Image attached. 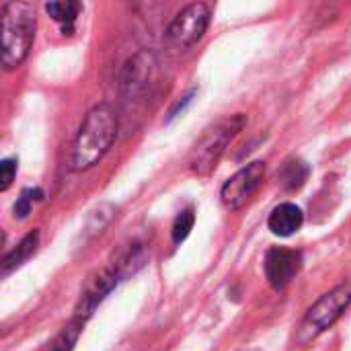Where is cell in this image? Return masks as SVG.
Returning <instances> with one entry per match:
<instances>
[{"instance_id":"1","label":"cell","mask_w":351,"mask_h":351,"mask_svg":"<svg viewBox=\"0 0 351 351\" xmlns=\"http://www.w3.org/2000/svg\"><path fill=\"white\" fill-rule=\"evenodd\" d=\"M117 128L119 123L113 107L107 103L95 105L86 113L76 134L74 148H72V169L86 171L95 167L113 146L117 138Z\"/></svg>"},{"instance_id":"2","label":"cell","mask_w":351,"mask_h":351,"mask_svg":"<svg viewBox=\"0 0 351 351\" xmlns=\"http://www.w3.org/2000/svg\"><path fill=\"white\" fill-rule=\"evenodd\" d=\"M37 12L31 2L12 0L2 4V66L14 70L25 62L35 39Z\"/></svg>"},{"instance_id":"3","label":"cell","mask_w":351,"mask_h":351,"mask_svg":"<svg viewBox=\"0 0 351 351\" xmlns=\"http://www.w3.org/2000/svg\"><path fill=\"white\" fill-rule=\"evenodd\" d=\"M245 123H247V117L243 113H237L216 123L212 130H208L204 138L197 142V146L193 148V154L189 158V169L199 177L210 175L216 169L218 160L222 158L226 146L237 138V134L245 128Z\"/></svg>"},{"instance_id":"4","label":"cell","mask_w":351,"mask_h":351,"mask_svg":"<svg viewBox=\"0 0 351 351\" xmlns=\"http://www.w3.org/2000/svg\"><path fill=\"white\" fill-rule=\"evenodd\" d=\"M351 304V282H346L331 292L323 294L306 313V317L300 323L296 341L298 343H308L317 339L321 333H325L329 327L337 323V319L346 313V308Z\"/></svg>"},{"instance_id":"5","label":"cell","mask_w":351,"mask_h":351,"mask_svg":"<svg viewBox=\"0 0 351 351\" xmlns=\"http://www.w3.org/2000/svg\"><path fill=\"white\" fill-rule=\"evenodd\" d=\"M210 19H212V12L208 4L204 2L189 4L169 25V39L181 47H189L204 37L210 25Z\"/></svg>"},{"instance_id":"6","label":"cell","mask_w":351,"mask_h":351,"mask_svg":"<svg viewBox=\"0 0 351 351\" xmlns=\"http://www.w3.org/2000/svg\"><path fill=\"white\" fill-rule=\"evenodd\" d=\"M265 177V162L263 160H255L247 167H243L239 173H234L224 185H222V202L226 208L230 210H239L243 208L251 195L259 189V185L263 183Z\"/></svg>"},{"instance_id":"7","label":"cell","mask_w":351,"mask_h":351,"mask_svg":"<svg viewBox=\"0 0 351 351\" xmlns=\"http://www.w3.org/2000/svg\"><path fill=\"white\" fill-rule=\"evenodd\" d=\"M302 269V253L296 249L274 247L265 255V278L274 290H286Z\"/></svg>"},{"instance_id":"8","label":"cell","mask_w":351,"mask_h":351,"mask_svg":"<svg viewBox=\"0 0 351 351\" xmlns=\"http://www.w3.org/2000/svg\"><path fill=\"white\" fill-rule=\"evenodd\" d=\"M117 280H119V274L113 271V269H101V271H97L88 280V284L84 286V290L80 294V300H78L74 319H80L82 323H86L90 319V315L95 313V308L117 286Z\"/></svg>"},{"instance_id":"9","label":"cell","mask_w":351,"mask_h":351,"mask_svg":"<svg viewBox=\"0 0 351 351\" xmlns=\"http://www.w3.org/2000/svg\"><path fill=\"white\" fill-rule=\"evenodd\" d=\"M302 222H304L302 210L296 204L286 202V204H280V206L274 208V212L269 214L267 226L278 237H290L296 230H300Z\"/></svg>"},{"instance_id":"10","label":"cell","mask_w":351,"mask_h":351,"mask_svg":"<svg viewBox=\"0 0 351 351\" xmlns=\"http://www.w3.org/2000/svg\"><path fill=\"white\" fill-rule=\"evenodd\" d=\"M37 245H39V230H33L10 253L4 255V259H2V276H8L12 269L23 265L37 251Z\"/></svg>"},{"instance_id":"11","label":"cell","mask_w":351,"mask_h":351,"mask_svg":"<svg viewBox=\"0 0 351 351\" xmlns=\"http://www.w3.org/2000/svg\"><path fill=\"white\" fill-rule=\"evenodd\" d=\"M80 8H82L80 2H74V0H60V2H47V4H45L47 14H49L56 23L62 25L64 35H72V29H74L72 25H74V21H76Z\"/></svg>"},{"instance_id":"12","label":"cell","mask_w":351,"mask_h":351,"mask_svg":"<svg viewBox=\"0 0 351 351\" xmlns=\"http://www.w3.org/2000/svg\"><path fill=\"white\" fill-rule=\"evenodd\" d=\"M308 177V167L306 162H302L300 158H290L284 162L282 171H280V181L286 189L294 191V189H300L304 185Z\"/></svg>"},{"instance_id":"13","label":"cell","mask_w":351,"mask_h":351,"mask_svg":"<svg viewBox=\"0 0 351 351\" xmlns=\"http://www.w3.org/2000/svg\"><path fill=\"white\" fill-rule=\"evenodd\" d=\"M82 327H84V323L80 319H72L62 329V333L53 339V343L49 346V351H72L78 335H80V331H82Z\"/></svg>"},{"instance_id":"14","label":"cell","mask_w":351,"mask_h":351,"mask_svg":"<svg viewBox=\"0 0 351 351\" xmlns=\"http://www.w3.org/2000/svg\"><path fill=\"white\" fill-rule=\"evenodd\" d=\"M35 199H43V191H41V189H37V187H35V189H31V187L23 189L21 195H19V199H16L14 206H12L14 218H19V220L27 218V216L31 214V206H33Z\"/></svg>"},{"instance_id":"15","label":"cell","mask_w":351,"mask_h":351,"mask_svg":"<svg viewBox=\"0 0 351 351\" xmlns=\"http://www.w3.org/2000/svg\"><path fill=\"white\" fill-rule=\"evenodd\" d=\"M193 224H195V212H193V208L183 210V212L175 218V222H173V241H175L177 245L183 243V241L189 237V232L193 230Z\"/></svg>"},{"instance_id":"16","label":"cell","mask_w":351,"mask_h":351,"mask_svg":"<svg viewBox=\"0 0 351 351\" xmlns=\"http://www.w3.org/2000/svg\"><path fill=\"white\" fill-rule=\"evenodd\" d=\"M16 175V158H4L0 162V191H6Z\"/></svg>"},{"instance_id":"17","label":"cell","mask_w":351,"mask_h":351,"mask_svg":"<svg viewBox=\"0 0 351 351\" xmlns=\"http://www.w3.org/2000/svg\"><path fill=\"white\" fill-rule=\"evenodd\" d=\"M193 95H195V90H189V93H187V95H185V97H183V99H181V101H179L175 107H173V109H171V115H169V119H173V117H175L179 111H183V107H185L187 103H191V97H193Z\"/></svg>"}]
</instances>
